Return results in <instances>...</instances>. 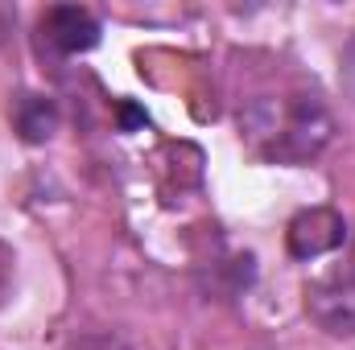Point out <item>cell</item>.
I'll list each match as a JSON object with an SVG mask.
<instances>
[{"mask_svg":"<svg viewBox=\"0 0 355 350\" xmlns=\"http://www.w3.org/2000/svg\"><path fill=\"white\" fill-rule=\"evenodd\" d=\"M240 132L265 161L306 165L331 145L335 120L318 103V95H281V99H257L240 116Z\"/></svg>","mask_w":355,"mask_h":350,"instance_id":"1","label":"cell"},{"mask_svg":"<svg viewBox=\"0 0 355 350\" xmlns=\"http://www.w3.org/2000/svg\"><path fill=\"white\" fill-rule=\"evenodd\" d=\"M306 313L318 330L335 338H355V256L306 284Z\"/></svg>","mask_w":355,"mask_h":350,"instance_id":"2","label":"cell"},{"mask_svg":"<svg viewBox=\"0 0 355 350\" xmlns=\"http://www.w3.org/2000/svg\"><path fill=\"white\" fill-rule=\"evenodd\" d=\"M285 243H289L293 260H318V256H331L347 243V223L331 206H310V210L293 214V223L285 231Z\"/></svg>","mask_w":355,"mask_h":350,"instance_id":"3","label":"cell"},{"mask_svg":"<svg viewBox=\"0 0 355 350\" xmlns=\"http://www.w3.org/2000/svg\"><path fill=\"white\" fill-rule=\"evenodd\" d=\"M42 33L58 54H87L99 46V21L79 4H54L42 17Z\"/></svg>","mask_w":355,"mask_h":350,"instance_id":"4","label":"cell"},{"mask_svg":"<svg viewBox=\"0 0 355 350\" xmlns=\"http://www.w3.org/2000/svg\"><path fill=\"white\" fill-rule=\"evenodd\" d=\"M17 132L25 136V140H50L54 136V128H58V111H54V103L50 99H42V95H25L21 103H17Z\"/></svg>","mask_w":355,"mask_h":350,"instance_id":"5","label":"cell"},{"mask_svg":"<svg viewBox=\"0 0 355 350\" xmlns=\"http://www.w3.org/2000/svg\"><path fill=\"white\" fill-rule=\"evenodd\" d=\"M62 350H128V342H120L116 334H79Z\"/></svg>","mask_w":355,"mask_h":350,"instance_id":"6","label":"cell"},{"mask_svg":"<svg viewBox=\"0 0 355 350\" xmlns=\"http://www.w3.org/2000/svg\"><path fill=\"white\" fill-rule=\"evenodd\" d=\"M343 83H347V91H352V99H355V37H352V46H347V54H343Z\"/></svg>","mask_w":355,"mask_h":350,"instance_id":"7","label":"cell"},{"mask_svg":"<svg viewBox=\"0 0 355 350\" xmlns=\"http://www.w3.org/2000/svg\"><path fill=\"white\" fill-rule=\"evenodd\" d=\"M120 116H124V124H128V128H132V124H141V120H145V116H141V111H132V107H124V111H120Z\"/></svg>","mask_w":355,"mask_h":350,"instance_id":"8","label":"cell"}]
</instances>
